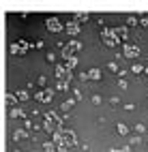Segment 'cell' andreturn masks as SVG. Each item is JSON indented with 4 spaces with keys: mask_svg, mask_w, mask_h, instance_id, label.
<instances>
[{
    "mask_svg": "<svg viewBox=\"0 0 148 152\" xmlns=\"http://www.w3.org/2000/svg\"><path fill=\"white\" fill-rule=\"evenodd\" d=\"M45 26H47V30L49 32H60V30H64V24L58 19L56 15H52V17H47L45 19Z\"/></svg>",
    "mask_w": 148,
    "mask_h": 152,
    "instance_id": "cell-4",
    "label": "cell"
},
{
    "mask_svg": "<svg viewBox=\"0 0 148 152\" xmlns=\"http://www.w3.org/2000/svg\"><path fill=\"white\" fill-rule=\"evenodd\" d=\"M137 24V17L135 15H129V17H127V26H135Z\"/></svg>",
    "mask_w": 148,
    "mask_h": 152,
    "instance_id": "cell-16",
    "label": "cell"
},
{
    "mask_svg": "<svg viewBox=\"0 0 148 152\" xmlns=\"http://www.w3.org/2000/svg\"><path fill=\"white\" fill-rule=\"evenodd\" d=\"M9 114H11V118H15V116H24V111H22V109H15V107H13L11 111H9Z\"/></svg>",
    "mask_w": 148,
    "mask_h": 152,
    "instance_id": "cell-17",
    "label": "cell"
},
{
    "mask_svg": "<svg viewBox=\"0 0 148 152\" xmlns=\"http://www.w3.org/2000/svg\"><path fill=\"white\" fill-rule=\"evenodd\" d=\"M82 49V43L80 41H69L64 47H62V58L67 60V58H75V54Z\"/></svg>",
    "mask_w": 148,
    "mask_h": 152,
    "instance_id": "cell-3",
    "label": "cell"
},
{
    "mask_svg": "<svg viewBox=\"0 0 148 152\" xmlns=\"http://www.w3.org/2000/svg\"><path fill=\"white\" fill-rule=\"evenodd\" d=\"M15 96H17L19 101H28V96H30V94H28V92H24V90H17V92H15Z\"/></svg>",
    "mask_w": 148,
    "mask_h": 152,
    "instance_id": "cell-12",
    "label": "cell"
},
{
    "mask_svg": "<svg viewBox=\"0 0 148 152\" xmlns=\"http://www.w3.org/2000/svg\"><path fill=\"white\" fill-rule=\"evenodd\" d=\"M54 144H56L58 148H71V146L77 144V137H75L73 131H62V129H60V131L54 135Z\"/></svg>",
    "mask_w": 148,
    "mask_h": 152,
    "instance_id": "cell-1",
    "label": "cell"
},
{
    "mask_svg": "<svg viewBox=\"0 0 148 152\" xmlns=\"http://www.w3.org/2000/svg\"><path fill=\"white\" fill-rule=\"evenodd\" d=\"M67 32L75 37L77 32H80V24H75V22H69V24H67Z\"/></svg>",
    "mask_w": 148,
    "mask_h": 152,
    "instance_id": "cell-10",
    "label": "cell"
},
{
    "mask_svg": "<svg viewBox=\"0 0 148 152\" xmlns=\"http://www.w3.org/2000/svg\"><path fill=\"white\" fill-rule=\"evenodd\" d=\"M28 47H30V43H28V41H19V43H13V45H11V54H13V56H24Z\"/></svg>",
    "mask_w": 148,
    "mask_h": 152,
    "instance_id": "cell-6",
    "label": "cell"
},
{
    "mask_svg": "<svg viewBox=\"0 0 148 152\" xmlns=\"http://www.w3.org/2000/svg\"><path fill=\"white\" fill-rule=\"evenodd\" d=\"M114 37H116V41H125L127 39V28L122 26V28H116L114 30Z\"/></svg>",
    "mask_w": 148,
    "mask_h": 152,
    "instance_id": "cell-9",
    "label": "cell"
},
{
    "mask_svg": "<svg viewBox=\"0 0 148 152\" xmlns=\"http://www.w3.org/2000/svg\"><path fill=\"white\" fill-rule=\"evenodd\" d=\"M71 107H73V101H64V103L60 105V109H62V111H69Z\"/></svg>",
    "mask_w": 148,
    "mask_h": 152,
    "instance_id": "cell-14",
    "label": "cell"
},
{
    "mask_svg": "<svg viewBox=\"0 0 148 152\" xmlns=\"http://www.w3.org/2000/svg\"><path fill=\"white\" fill-rule=\"evenodd\" d=\"M144 73H146V77H148V66H146V69H144Z\"/></svg>",
    "mask_w": 148,
    "mask_h": 152,
    "instance_id": "cell-25",
    "label": "cell"
},
{
    "mask_svg": "<svg viewBox=\"0 0 148 152\" xmlns=\"http://www.w3.org/2000/svg\"><path fill=\"white\" fill-rule=\"evenodd\" d=\"M122 56L125 58H137V56H140V47L133 45V43H127L122 47Z\"/></svg>",
    "mask_w": 148,
    "mask_h": 152,
    "instance_id": "cell-7",
    "label": "cell"
},
{
    "mask_svg": "<svg viewBox=\"0 0 148 152\" xmlns=\"http://www.w3.org/2000/svg\"><path fill=\"white\" fill-rule=\"evenodd\" d=\"M110 152H131V148H118V150H116V148H112Z\"/></svg>",
    "mask_w": 148,
    "mask_h": 152,
    "instance_id": "cell-22",
    "label": "cell"
},
{
    "mask_svg": "<svg viewBox=\"0 0 148 152\" xmlns=\"http://www.w3.org/2000/svg\"><path fill=\"white\" fill-rule=\"evenodd\" d=\"M13 152H19V150H13Z\"/></svg>",
    "mask_w": 148,
    "mask_h": 152,
    "instance_id": "cell-26",
    "label": "cell"
},
{
    "mask_svg": "<svg viewBox=\"0 0 148 152\" xmlns=\"http://www.w3.org/2000/svg\"><path fill=\"white\" fill-rule=\"evenodd\" d=\"M37 84H39V86H45V77L41 75V77H39V79H37Z\"/></svg>",
    "mask_w": 148,
    "mask_h": 152,
    "instance_id": "cell-23",
    "label": "cell"
},
{
    "mask_svg": "<svg viewBox=\"0 0 148 152\" xmlns=\"http://www.w3.org/2000/svg\"><path fill=\"white\" fill-rule=\"evenodd\" d=\"M131 71H133V73H142L144 66H142V64H133V69H131Z\"/></svg>",
    "mask_w": 148,
    "mask_h": 152,
    "instance_id": "cell-21",
    "label": "cell"
},
{
    "mask_svg": "<svg viewBox=\"0 0 148 152\" xmlns=\"http://www.w3.org/2000/svg\"><path fill=\"white\" fill-rule=\"evenodd\" d=\"M58 90H69V82H58Z\"/></svg>",
    "mask_w": 148,
    "mask_h": 152,
    "instance_id": "cell-20",
    "label": "cell"
},
{
    "mask_svg": "<svg viewBox=\"0 0 148 152\" xmlns=\"http://www.w3.org/2000/svg\"><path fill=\"white\" fill-rule=\"evenodd\" d=\"M19 137H28V131H15V133H13V139H19Z\"/></svg>",
    "mask_w": 148,
    "mask_h": 152,
    "instance_id": "cell-13",
    "label": "cell"
},
{
    "mask_svg": "<svg viewBox=\"0 0 148 152\" xmlns=\"http://www.w3.org/2000/svg\"><path fill=\"white\" fill-rule=\"evenodd\" d=\"M86 79H101V69H90L86 73Z\"/></svg>",
    "mask_w": 148,
    "mask_h": 152,
    "instance_id": "cell-11",
    "label": "cell"
},
{
    "mask_svg": "<svg viewBox=\"0 0 148 152\" xmlns=\"http://www.w3.org/2000/svg\"><path fill=\"white\" fill-rule=\"evenodd\" d=\"M101 41L107 45V47H116L118 41H116V37H114V30L112 28H103V32H101Z\"/></svg>",
    "mask_w": 148,
    "mask_h": 152,
    "instance_id": "cell-5",
    "label": "cell"
},
{
    "mask_svg": "<svg viewBox=\"0 0 148 152\" xmlns=\"http://www.w3.org/2000/svg\"><path fill=\"white\" fill-rule=\"evenodd\" d=\"M43 129L47 131V133H52V135H56L58 131H60V120H58V116L54 114V111H47V114H45V124H43Z\"/></svg>",
    "mask_w": 148,
    "mask_h": 152,
    "instance_id": "cell-2",
    "label": "cell"
},
{
    "mask_svg": "<svg viewBox=\"0 0 148 152\" xmlns=\"http://www.w3.org/2000/svg\"><path fill=\"white\" fill-rule=\"evenodd\" d=\"M88 17H90L88 13H75V19H82V22H86Z\"/></svg>",
    "mask_w": 148,
    "mask_h": 152,
    "instance_id": "cell-18",
    "label": "cell"
},
{
    "mask_svg": "<svg viewBox=\"0 0 148 152\" xmlns=\"http://www.w3.org/2000/svg\"><path fill=\"white\" fill-rule=\"evenodd\" d=\"M43 150H45V152H56L54 144H43Z\"/></svg>",
    "mask_w": 148,
    "mask_h": 152,
    "instance_id": "cell-19",
    "label": "cell"
},
{
    "mask_svg": "<svg viewBox=\"0 0 148 152\" xmlns=\"http://www.w3.org/2000/svg\"><path fill=\"white\" fill-rule=\"evenodd\" d=\"M52 96H54V92L49 88H43V90H39V92L34 94V99L39 101V103H49L52 101Z\"/></svg>",
    "mask_w": 148,
    "mask_h": 152,
    "instance_id": "cell-8",
    "label": "cell"
},
{
    "mask_svg": "<svg viewBox=\"0 0 148 152\" xmlns=\"http://www.w3.org/2000/svg\"><path fill=\"white\" fill-rule=\"evenodd\" d=\"M140 24H142V26H148V17H142V19H140Z\"/></svg>",
    "mask_w": 148,
    "mask_h": 152,
    "instance_id": "cell-24",
    "label": "cell"
},
{
    "mask_svg": "<svg viewBox=\"0 0 148 152\" xmlns=\"http://www.w3.org/2000/svg\"><path fill=\"white\" fill-rule=\"evenodd\" d=\"M116 131H118L120 135H127V133H129V129H127L125 124H118V126H116Z\"/></svg>",
    "mask_w": 148,
    "mask_h": 152,
    "instance_id": "cell-15",
    "label": "cell"
}]
</instances>
